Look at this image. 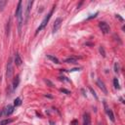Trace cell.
Masks as SVG:
<instances>
[{
    "mask_svg": "<svg viewBox=\"0 0 125 125\" xmlns=\"http://www.w3.org/2000/svg\"><path fill=\"white\" fill-rule=\"evenodd\" d=\"M54 8H55V6H54V7L52 8V10H51V11H50V12H49V13L47 14V16H45V18L43 19V21H42V23H41V25H40V26H39V27H38V28L36 29V34H37V33H38V32H39L40 30H42V29H43V28H44V27H46V25L48 24V22H49V20L51 19V16H52V14H53V11H54Z\"/></svg>",
    "mask_w": 125,
    "mask_h": 125,
    "instance_id": "cell-1",
    "label": "cell"
},
{
    "mask_svg": "<svg viewBox=\"0 0 125 125\" xmlns=\"http://www.w3.org/2000/svg\"><path fill=\"white\" fill-rule=\"evenodd\" d=\"M13 112H14V107L11 106V105H8L0 111V116H9Z\"/></svg>",
    "mask_w": 125,
    "mask_h": 125,
    "instance_id": "cell-2",
    "label": "cell"
},
{
    "mask_svg": "<svg viewBox=\"0 0 125 125\" xmlns=\"http://www.w3.org/2000/svg\"><path fill=\"white\" fill-rule=\"evenodd\" d=\"M6 75H7V78L10 79L13 75V61L12 59L10 58L8 60V62H7V72H6Z\"/></svg>",
    "mask_w": 125,
    "mask_h": 125,
    "instance_id": "cell-3",
    "label": "cell"
},
{
    "mask_svg": "<svg viewBox=\"0 0 125 125\" xmlns=\"http://www.w3.org/2000/svg\"><path fill=\"white\" fill-rule=\"evenodd\" d=\"M104 107H105V110H106V112H107V116L109 117V119L112 121V122H114L115 121V118H114V114H113V112H112V110L107 107V102L106 101H104Z\"/></svg>",
    "mask_w": 125,
    "mask_h": 125,
    "instance_id": "cell-4",
    "label": "cell"
},
{
    "mask_svg": "<svg viewBox=\"0 0 125 125\" xmlns=\"http://www.w3.org/2000/svg\"><path fill=\"white\" fill-rule=\"evenodd\" d=\"M99 27H100V29L102 30V32H103L104 34H107V33L109 32V27H108V25H107L106 22H101V23H99Z\"/></svg>",
    "mask_w": 125,
    "mask_h": 125,
    "instance_id": "cell-5",
    "label": "cell"
},
{
    "mask_svg": "<svg viewBox=\"0 0 125 125\" xmlns=\"http://www.w3.org/2000/svg\"><path fill=\"white\" fill-rule=\"evenodd\" d=\"M62 18H57L56 19V21L54 23V27H53V33H56L60 29V27L62 26Z\"/></svg>",
    "mask_w": 125,
    "mask_h": 125,
    "instance_id": "cell-6",
    "label": "cell"
},
{
    "mask_svg": "<svg viewBox=\"0 0 125 125\" xmlns=\"http://www.w3.org/2000/svg\"><path fill=\"white\" fill-rule=\"evenodd\" d=\"M23 2L22 1H19L18 3V7H17V10H16V17L17 19L23 17Z\"/></svg>",
    "mask_w": 125,
    "mask_h": 125,
    "instance_id": "cell-7",
    "label": "cell"
},
{
    "mask_svg": "<svg viewBox=\"0 0 125 125\" xmlns=\"http://www.w3.org/2000/svg\"><path fill=\"white\" fill-rule=\"evenodd\" d=\"M32 4H33L32 1H27V11H26V20H25V23H27V20H28V17H29V12H30V9H31Z\"/></svg>",
    "mask_w": 125,
    "mask_h": 125,
    "instance_id": "cell-8",
    "label": "cell"
},
{
    "mask_svg": "<svg viewBox=\"0 0 125 125\" xmlns=\"http://www.w3.org/2000/svg\"><path fill=\"white\" fill-rule=\"evenodd\" d=\"M83 125H91V116L88 112L83 114Z\"/></svg>",
    "mask_w": 125,
    "mask_h": 125,
    "instance_id": "cell-9",
    "label": "cell"
},
{
    "mask_svg": "<svg viewBox=\"0 0 125 125\" xmlns=\"http://www.w3.org/2000/svg\"><path fill=\"white\" fill-rule=\"evenodd\" d=\"M97 85L99 86V88H100L105 94H107V87L105 86V83H104L101 79H97Z\"/></svg>",
    "mask_w": 125,
    "mask_h": 125,
    "instance_id": "cell-10",
    "label": "cell"
},
{
    "mask_svg": "<svg viewBox=\"0 0 125 125\" xmlns=\"http://www.w3.org/2000/svg\"><path fill=\"white\" fill-rule=\"evenodd\" d=\"M14 62H15V64H16V66L17 67H20L21 65H22V62H23V61H22V59H21V56L17 53V54H15V59H14Z\"/></svg>",
    "mask_w": 125,
    "mask_h": 125,
    "instance_id": "cell-11",
    "label": "cell"
},
{
    "mask_svg": "<svg viewBox=\"0 0 125 125\" xmlns=\"http://www.w3.org/2000/svg\"><path fill=\"white\" fill-rule=\"evenodd\" d=\"M78 60L77 57H71V58H68L65 60V62H67V64H74V62H76V61Z\"/></svg>",
    "mask_w": 125,
    "mask_h": 125,
    "instance_id": "cell-12",
    "label": "cell"
},
{
    "mask_svg": "<svg viewBox=\"0 0 125 125\" xmlns=\"http://www.w3.org/2000/svg\"><path fill=\"white\" fill-rule=\"evenodd\" d=\"M19 83H20V76H19V75H17V76L15 77L14 81H13V90H16V89L18 88Z\"/></svg>",
    "mask_w": 125,
    "mask_h": 125,
    "instance_id": "cell-13",
    "label": "cell"
},
{
    "mask_svg": "<svg viewBox=\"0 0 125 125\" xmlns=\"http://www.w3.org/2000/svg\"><path fill=\"white\" fill-rule=\"evenodd\" d=\"M47 59H49L51 62H55V64H60V61H59L56 57H54V56H52V55H47Z\"/></svg>",
    "mask_w": 125,
    "mask_h": 125,
    "instance_id": "cell-14",
    "label": "cell"
},
{
    "mask_svg": "<svg viewBox=\"0 0 125 125\" xmlns=\"http://www.w3.org/2000/svg\"><path fill=\"white\" fill-rule=\"evenodd\" d=\"M12 122H13V119H5V120L0 121V125H8Z\"/></svg>",
    "mask_w": 125,
    "mask_h": 125,
    "instance_id": "cell-15",
    "label": "cell"
},
{
    "mask_svg": "<svg viewBox=\"0 0 125 125\" xmlns=\"http://www.w3.org/2000/svg\"><path fill=\"white\" fill-rule=\"evenodd\" d=\"M21 105H22V100H21V98H16L15 101H14V106H15V107H19V106H21Z\"/></svg>",
    "mask_w": 125,
    "mask_h": 125,
    "instance_id": "cell-16",
    "label": "cell"
},
{
    "mask_svg": "<svg viewBox=\"0 0 125 125\" xmlns=\"http://www.w3.org/2000/svg\"><path fill=\"white\" fill-rule=\"evenodd\" d=\"M6 4H7V1H5V0H0V10L2 11L5 8Z\"/></svg>",
    "mask_w": 125,
    "mask_h": 125,
    "instance_id": "cell-17",
    "label": "cell"
},
{
    "mask_svg": "<svg viewBox=\"0 0 125 125\" xmlns=\"http://www.w3.org/2000/svg\"><path fill=\"white\" fill-rule=\"evenodd\" d=\"M113 85H114V88H115V89H120L119 82H118V79H117V78H114V79H113Z\"/></svg>",
    "mask_w": 125,
    "mask_h": 125,
    "instance_id": "cell-18",
    "label": "cell"
},
{
    "mask_svg": "<svg viewBox=\"0 0 125 125\" xmlns=\"http://www.w3.org/2000/svg\"><path fill=\"white\" fill-rule=\"evenodd\" d=\"M100 53L102 54V56L103 57H106V52H105V49H104V47H100Z\"/></svg>",
    "mask_w": 125,
    "mask_h": 125,
    "instance_id": "cell-19",
    "label": "cell"
},
{
    "mask_svg": "<svg viewBox=\"0 0 125 125\" xmlns=\"http://www.w3.org/2000/svg\"><path fill=\"white\" fill-rule=\"evenodd\" d=\"M114 71L115 72H118L119 71V65H118V62H115V64H114Z\"/></svg>",
    "mask_w": 125,
    "mask_h": 125,
    "instance_id": "cell-20",
    "label": "cell"
},
{
    "mask_svg": "<svg viewBox=\"0 0 125 125\" xmlns=\"http://www.w3.org/2000/svg\"><path fill=\"white\" fill-rule=\"evenodd\" d=\"M89 90L91 91V93H92V95L95 97V99H98V97H97V95H96V92H95V91H94V90H93L91 87H89Z\"/></svg>",
    "mask_w": 125,
    "mask_h": 125,
    "instance_id": "cell-21",
    "label": "cell"
},
{
    "mask_svg": "<svg viewBox=\"0 0 125 125\" xmlns=\"http://www.w3.org/2000/svg\"><path fill=\"white\" fill-rule=\"evenodd\" d=\"M97 15H98V12H97V13H95L94 15H91L90 17H88V18H87V20H91V19H93V18H95V17L97 16Z\"/></svg>",
    "mask_w": 125,
    "mask_h": 125,
    "instance_id": "cell-22",
    "label": "cell"
},
{
    "mask_svg": "<svg viewBox=\"0 0 125 125\" xmlns=\"http://www.w3.org/2000/svg\"><path fill=\"white\" fill-rule=\"evenodd\" d=\"M61 92L66 93V94H71V92H70L69 90H66V89H61Z\"/></svg>",
    "mask_w": 125,
    "mask_h": 125,
    "instance_id": "cell-23",
    "label": "cell"
},
{
    "mask_svg": "<svg viewBox=\"0 0 125 125\" xmlns=\"http://www.w3.org/2000/svg\"><path fill=\"white\" fill-rule=\"evenodd\" d=\"M71 125H78V122H77V120H73V121L71 122Z\"/></svg>",
    "mask_w": 125,
    "mask_h": 125,
    "instance_id": "cell-24",
    "label": "cell"
},
{
    "mask_svg": "<svg viewBox=\"0 0 125 125\" xmlns=\"http://www.w3.org/2000/svg\"><path fill=\"white\" fill-rule=\"evenodd\" d=\"M45 82H46V83H48V84H49V85H50V86H51V87H52V86H53V84H52V83H51V82H50V81H49V80H45Z\"/></svg>",
    "mask_w": 125,
    "mask_h": 125,
    "instance_id": "cell-25",
    "label": "cell"
},
{
    "mask_svg": "<svg viewBox=\"0 0 125 125\" xmlns=\"http://www.w3.org/2000/svg\"><path fill=\"white\" fill-rule=\"evenodd\" d=\"M50 123H51L52 125H54V122H53V121H50Z\"/></svg>",
    "mask_w": 125,
    "mask_h": 125,
    "instance_id": "cell-26",
    "label": "cell"
}]
</instances>
